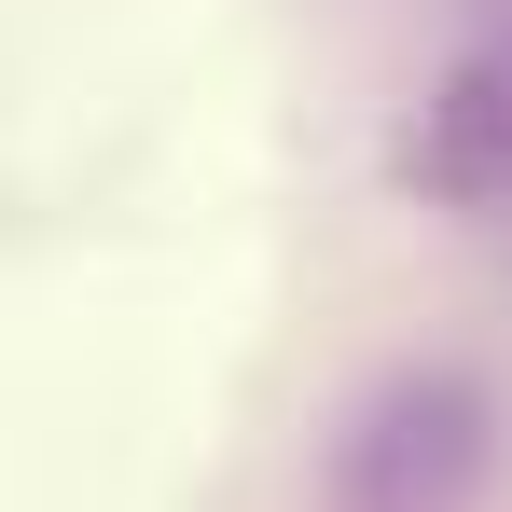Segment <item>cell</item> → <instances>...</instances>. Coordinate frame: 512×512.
Instances as JSON below:
<instances>
[{"label": "cell", "mask_w": 512, "mask_h": 512, "mask_svg": "<svg viewBox=\"0 0 512 512\" xmlns=\"http://www.w3.org/2000/svg\"><path fill=\"white\" fill-rule=\"evenodd\" d=\"M499 471V402H485V374H457V360H416V374H388L360 416L333 429V512H457L471 485Z\"/></svg>", "instance_id": "1"}, {"label": "cell", "mask_w": 512, "mask_h": 512, "mask_svg": "<svg viewBox=\"0 0 512 512\" xmlns=\"http://www.w3.org/2000/svg\"><path fill=\"white\" fill-rule=\"evenodd\" d=\"M402 180L429 208H512V14H485L402 125Z\"/></svg>", "instance_id": "2"}]
</instances>
